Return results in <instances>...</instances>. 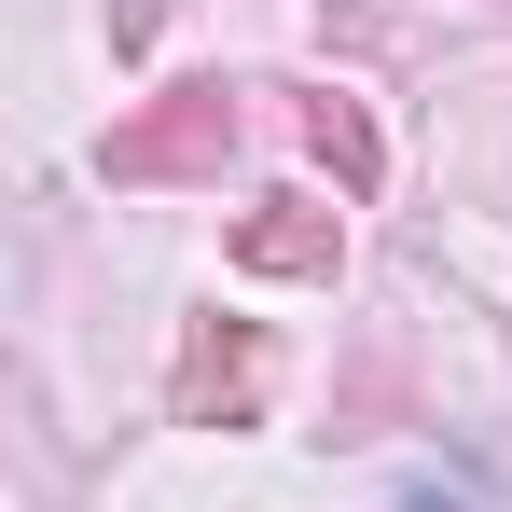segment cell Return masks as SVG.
Segmentation results:
<instances>
[{
  "label": "cell",
  "instance_id": "4",
  "mask_svg": "<svg viewBox=\"0 0 512 512\" xmlns=\"http://www.w3.org/2000/svg\"><path fill=\"white\" fill-rule=\"evenodd\" d=\"M305 139H319V167H333L346 194H374V125H360V97L319 84V97H305Z\"/></svg>",
  "mask_w": 512,
  "mask_h": 512
},
{
  "label": "cell",
  "instance_id": "2",
  "mask_svg": "<svg viewBox=\"0 0 512 512\" xmlns=\"http://www.w3.org/2000/svg\"><path fill=\"white\" fill-rule=\"evenodd\" d=\"M167 402H180V429H250L263 416V333H250V319H194Z\"/></svg>",
  "mask_w": 512,
  "mask_h": 512
},
{
  "label": "cell",
  "instance_id": "1",
  "mask_svg": "<svg viewBox=\"0 0 512 512\" xmlns=\"http://www.w3.org/2000/svg\"><path fill=\"white\" fill-rule=\"evenodd\" d=\"M222 153H236V84H167L153 111H125V125L97 139V167L125 180V194H139V180H208Z\"/></svg>",
  "mask_w": 512,
  "mask_h": 512
},
{
  "label": "cell",
  "instance_id": "5",
  "mask_svg": "<svg viewBox=\"0 0 512 512\" xmlns=\"http://www.w3.org/2000/svg\"><path fill=\"white\" fill-rule=\"evenodd\" d=\"M416 512H471V499H416Z\"/></svg>",
  "mask_w": 512,
  "mask_h": 512
},
{
  "label": "cell",
  "instance_id": "3",
  "mask_svg": "<svg viewBox=\"0 0 512 512\" xmlns=\"http://www.w3.org/2000/svg\"><path fill=\"white\" fill-rule=\"evenodd\" d=\"M333 208H305V194H277V208H250V222H236V263H250V277H333Z\"/></svg>",
  "mask_w": 512,
  "mask_h": 512
}]
</instances>
